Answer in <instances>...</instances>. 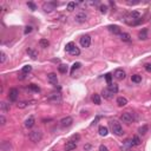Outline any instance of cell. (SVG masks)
<instances>
[{
  "mask_svg": "<svg viewBox=\"0 0 151 151\" xmlns=\"http://www.w3.org/2000/svg\"><path fill=\"white\" fill-rule=\"evenodd\" d=\"M110 126H111V130H112L113 135H116V136H123L124 134V130L120 123H118L117 120H111L110 122Z\"/></svg>",
  "mask_w": 151,
  "mask_h": 151,
  "instance_id": "cell-1",
  "label": "cell"
},
{
  "mask_svg": "<svg viewBox=\"0 0 151 151\" xmlns=\"http://www.w3.org/2000/svg\"><path fill=\"white\" fill-rule=\"evenodd\" d=\"M28 138H30V141L33 142V143H38V142L41 141V138H43V134H41L40 130H33V131L30 132Z\"/></svg>",
  "mask_w": 151,
  "mask_h": 151,
  "instance_id": "cell-2",
  "label": "cell"
},
{
  "mask_svg": "<svg viewBox=\"0 0 151 151\" xmlns=\"http://www.w3.org/2000/svg\"><path fill=\"white\" fill-rule=\"evenodd\" d=\"M58 6V3L57 1H47V3L43 4V10L46 12V13H50L52 11H54Z\"/></svg>",
  "mask_w": 151,
  "mask_h": 151,
  "instance_id": "cell-3",
  "label": "cell"
},
{
  "mask_svg": "<svg viewBox=\"0 0 151 151\" xmlns=\"http://www.w3.org/2000/svg\"><path fill=\"white\" fill-rule=\"evenodd\" d=\"M135 119H136V117L134 116V113H131V112H124L120 116V120L125 124H131Z\"/></svg>",
  "mask_w": 151,
  "mask_h": 151,
  "instance_id": "cell-4",
  "label": "cell"
},
{
  "mask_svg": "<svg viewBox=\"0 0 151 151\" xmlns=\"http://www.w3.org/2000/svg\"><path fill=\"white\" fill-rule=\"evenodd\" d=\"M79 43H80V46L82 47H89L90 45H91V37L87 34L83 35V37H80V40H79Z\"/></svg>",
  "mask_w": 151,
  "mask_h": 151,
  "instance_id": "cell-5",
  "label": "cell"
},
{
  "mask_svg": "<svg viewBox=\"0 0 151 151\" xmlns=\"http://www.w3.org/2000/svg\"><path fill=\"white\" fill-rule=\"evenodd\" d=\"M86 19H87V14H86L85 12H79V13L76 14V17H74L76 23H78V24H83V23H85Z\"/></svg>",
  "mask_w": 151,
  "mask_h": 151,
  "instance_id": "cell-6",
  "label": "cell"
},
{
  "mask_svg": "<svg viewBox=\"0 0 151 151\" xmlns=\"http://www.w3.org/2000/svg\"><path fill=\"white\" fill-rule=\"evenodd\" d=\"M60 126L62 127H69V126H71L72 125V123H73V118L72 117H70V116H67V117H64L60 122Z\"/></svg>",
  "mask_w": 151,
  "mask_h": 151,
  "instance_id": "cell-7",
  "label": "cell"
},
{
  "mask_svg": "<svg viewBox=\"0 0 151 151\" xmlns=\"http://www.w3.org/2000/svg\"><path fill=\"white\" fill-rule=\"evenodd\" d=\"M47 82L50 83L51 85L55 86L57 84H58V77H57V74H55V73H53V72L48 73V74H47Z\"/></svg>",
  "mask_w": 151,
  "mask_h": 151,
  "instance_id": "cell-8",
  "label": "cell"
},
{
  "mask_svg": "<svg viewBox=\"0 0 151 151\" xmlns=\"http://www.w3.org/2000/svg\"><path fill=\"white\" fill-rule=\"evenodd\" d=\"M113 77L116 79H118V80H123V79H125V71H124L123 69H117L116 71H115V73H113Z\"/></svg>",
  "mask_w": 151,
  "mask_h": 151,
  "instance_id": "cell-9",
  "label": "cell"
},
{
  "mask_svg": "<svg viewBox=\"0 0 151 151\" xmlns=\"http://www.w3.org/2000/svg\"><path fill=\"white\" fill-rule=\"evenodd\" d=\"M48 100L53 103H60L62 102V95L60 93H51L48 96Z\"/></svg>",
  "mask_w": 151,
  "mask_h": 151,
  "instance_id": "cell-10",
  "label": "cell"
},
{
  "mask_svg": "<svg viewBox=\"0 0 151 151\" xmlns=\"http://www.w3.org/2000/svg\"><path fill=\"white\" fill-rule=\"evenodd\" d=\"M18 90L17 89H11L10 91H8V99L11 100V102H15L17 100V98H18Z\"/></svg>",
  "mask_w": 151,
  "mask_h": 151,
  "instance_id": "cell-11",
  "label": "cell"
},
{
  "mask_svg": "<svg viewBox=\"0 0 151 151\" xmlns=\"http://www.w3.org/2000/svg\"><path fill=\"white\" fill-rule=\"evenodd\" d=\"M102 97H103L104 99H111V98H113V93L109 90V87H105L102 91Z\"/></svg>",
  "mask_w": 151,
  "mask_h": 151,
  "instance_id": "cell-12",
  "label": "cell"
},
{
  "mask_svg": "<svg viewBox=\"0 0 151 151\" xmlns=\"http://www.w3.org/2000/svg\"><path fill=\"white\" fill-rule=\"evenodd\" d=\"M107 28H109V31H110L111 33H113V34H119V35L122 34L120 27H119V26H117V25H109Z\"/></svg>",
  "mask_w": 151,
  "mask_h": 151,
  "instance_id": "cell-13",
  "label": "cell"
},
{
  "mask_svg": "<svg viewBox=\"0 0 151 151\" xmlns=\"http://www.w3.org/2000/svg\"><path fill=\"white\" fill-rule=\"evenodd\" d=\"M34 124H35V119H34V117H33V116H30L27 119L25 120V126L27 127V129L33 127V126H34Z\"/></svg>",
  "mask_w": 151,
  "mask_h": 151,
  "instance_id": "cell-14",
  "label": "cell"
},
{
  "mask_svg": "<svg viewBox=\"0 0 151 151\" xmlns=\"http://www.w3.org/2000/svg\"><path fill=\"white\" fill-rule=\"evenodd\" d=\"M76 148H77V143L73 142V141H71V139H70L65 145V150L66 151H72V150H74Z\"/></svg>",
  "mask_w": 151,
  "mask_h": 151,
  "instance_id": "cell-15",
  "label": "cell"
},
{
  "mask_svg": "<svg viewBox=\"0 0 151 151\" xmlns=\"http://www.w3.org/2000/svg\"><path fill=\"white\" fill-rule=\"evenodd\" d=\"M138 38H139L141 40H146V39H148V30H146V28H143V30L138 33Z\"/></svg>",
  "mask_w": 151,
  "mask_h": 151,
  "instance_id": "cell-16",
  "label": "cell"
},
{
  "mask_svg": "<svg viewBox=\"0 0 151 151\" xmlns=\"http://www.w3.org/2000/svg\"><path fill=\"white\" fill-rule=\"evenodd\" d=\"M0 148H1V150L3 151H10L11 150V143L7 141H4L3 143H1V145H0Z\"/></svg>",
  "mask_w": 151,
  "mask_h": 151,
  "instance_id": "cell-17",
  "label": "cell"
},
{
  "mask_svg": "<svg viewBox=\"0 0 151 151\" xmlns=\"http://www.w3.org/2000/svg\"><path fill=\"white\" fill-rule=\"evenodd\" d=\"M0 109H1V111H3L4 113H6L10 111V104H7L6 102H1V104H0Z\"/></svg>",
  "mask_w": 151,
  "mask_h": 151,
  "instance_id": "cell-18",
  "label": "cell"
},
{
  "mask_svg": "<svg viewBox=\"0 0 151 151\" xmlns=\"http://www.w3.org/2000/svg\"><path fill=\"white\" fill-rule=\"evenodd\" d=\"M117 104H118V106H125L127 104V99L124 98V97H118L117 98Z\"/></svg>",
  "mask_w": 151,
  "mask_h": 151,
  "instance_id": "cell-19",
  "label": "cell"
},
{
  "mask_svg": "<svg viewBox=\"0 0 151 151\" xmlns=\"http://www.w3.org/2000/svg\"><path fill=\"white\" fill-rule=\"evenodd\" d=\"M98 131H99V135L100 136H103V137L107 136V134H109V129H107L106 126H99Z\"/></svg>",
  "mask_w": 151,
  "mask_h": 151,
  "instance_id": "cell-20",
  "label": "cell"
},
{
  "mask_svg": "<svg viewBox=\"0 0 151 151\" xmlns=\"http://www.w3.org/2000/svg\"><path fill=\"white\" fill-rule=\"evenodd\" d=\"M58 71L60 73H63V74H65V73H67V71H69V67H67V65H65V64H60V65L58 66Z\"/></svg>",
  "mask_w": 151,
  "mask_h": 151,
  "instance_id": "cell-21",
  "label": "cell"
},
{
  "mask_svg": "<svg viewBox=\"0 0 151 151\" xmlns=\"http://www.w3.org/2000/svg\"><path fill=\"white\" fill-rule=\"evenodd\" d=\"M27 53L32 59H35L38 57V52L35 51L34 48H27Z\"/></svg>",
  "mask_w": 151,
  "mask_h": 151,
  "instance_id": "cell-22",
  "label": "cell"
},
{
  "mask_svg": "<svg viewBox=\"0 0 151 151\" xmlns=\"http://www.w3.org/2000/svg\"><path fill=\"white\" fill-rule=\"evenodd\" d=\"M39 45H40V47L46 48V47H48V45H50V41H48L47 39H40V40H39Z\"/></svg>",
  "mask_w": 151,
  "mask_h": 151,
  "instance_id": "cell-23",
  "label": "cell"
},
{
  "mask_svg": "<svg viewBox=\"0 0 151 151\" xmlns=\"http://www.w3.org/2000/svg\"><path fill=\"white\" fill-rule=\"evenodd\" d=\"M131 80H132V83H136V84H138V83L142 82V76H139V74L131 76Z\"/></svg>",
  "mask_w": 151,
  "mask_h": 151,
  "instance_id": "cell-24",
  "label": "cell"
},
{
  "mask_svg": "<svg viewBox=\"0 0 151 151\" xmlns=\"http://www.w3.org/2000/svg\"><path fill=\"white\" fill-rule=\"evenodd\" d=\"M120 39L123 41L129 43V41H131V35L129 34V33H122V34H120Z\"/></svg>",
  "mask_w": 151,
  "mask_h": 151,
  "instance_id": "cell-25",
  "label": "cell"
},
{
  "mask_svg": "<svg viewBox=\"0 0 151 151\" xmlns=\"http://www.w3.org/2000/svg\"><path fill=\"white\" fill-rule=\"evenodd\" d=\"M109 90H110L113 95H116V93L118 92V85H117V84H110V85H109Z\"/></svg>",
  "mask_w": 151,
  "mask_h": 151,
  "instance_id": "cell-26",
  "label": "cell"
},
{
  "mask_svg": "<svg viewBox=\"0 0 151 151\" xmlns=\"http://www.w3.org/2000/svg\"><path fill=\"white\" fill-rule=\"evenodd\" d=\"M92 102L96 104V105H100V96L99 95L95 93V95L92 96Z\"/></svg>",
  "mask_w": 151,
  "mask_h": 151,
  "instance_id": "cell-27",
  "label": "cell"
},
{
  "mask_svg": "<svg viewBox=\"0 0 151 151\" xmlns=\"http://www.w3.org/2000/svg\"><path fill=\"white\" fill-rule=\"evenodd\" d=\"M148 130H149L148 125H143V126H141L139 129H138V132H139L141 135H145L146 132H148Z\"/></svg>",
  "mask_w": 151,
  "mask_h": 151,
  "instance_id": "cell-28",
  "label": "cell"
},
{
  "mask_svg": "<svg viewBox=\"0 0 151 151\" xmlns=\"http://www.w3.org/2000/svg\"><path fill=\"white\" fill-rule=\"evenodd\" d=\"M124 146L127 149H131L132 146H134V142H132V139H125V142H124Z\"/></svg>",
  "mask_w": 151,
  "mask_h": 151,
  "instance_id": "cell-29",
  "label": "cell"
},
{
  "mask_svg": "<svg viewBox=\"0 0 151 151\" xmlns=\"http://www.w3.org/2000/svg\"><path fill=\"white\" fill-rule=\"evenodd\" d=\"M32 71V66L31 65H25L23 69H21V72L24 73V74H26V73H30Z\"/></svg>",
  "mask_w": 151,
  "mask_h": 151,
  "instance_id": "cell-30",
  "label": "cell"
},
{
  "mask_svg": "<svg viewBox=\"0 0 151 151\" xmlns=\"http://www.w3.org/2000/svg\"><path fill=\"white\" fill-rule=\"evenodd\" d=\"M74 46H76L74 43H72V41H71V43H69V44H66L65 51H66V52H71V51H72V48L74 47Z\"/></svg>",
  "mask_w": 151,
  "mask_h": 151,
  "instance_id": "cell-31",
  "label": "cell"
},
{
  "mask_svg": "<svg viewBox=\"0 0 151 151\" xmlns=\"http://www.w3.org/2000/svg\"><path fill=\"white\" fill-rule=\"evenodd\" d=\"M132 142H134V145H141L142 144L141 138L138 137V136H134V137H132Z\"/></svg>",
  "mask_w": 151,
  "mask_h": 151,
  "instance_id": "cell-32",
  "label": "cell"
},
{
  "mask_svg": "<svg viewBox=\"0 0 151 151\" xmlns=\"http://www.w3.org/2000/svg\"><path fill=\"white\" fill-rule=\"evenodd\" d=\"M80 66H82L80 63H74V64L72 65V67H71V74H73V72H74L76 70H78Z\"/></svg>",
  "mask_w": 151,
  "mask_h": 151,
  "instance_id": "cell-33",
  "label": "cell"
},
{
  "mask_svg": "<svg viewBox=\"0 0 151 151\" xmlns=\"http://www.w3.org/2000/svg\"><path fill=\"white\" fill-rule=\"evenodd\" d=\"M70 53H71L72 55H79V54H80V50H79L77 46H74V47L72 48V51L70 52Z\"/></svg>",
  "mask_w": 151,
  "mask_h": 151,
  "instance_id": "cell-34",
  "label": "cell"
},
{
  "mask_svg": "<svg viewBox=\"0 0 151 151\" xmlns=\"http://www.w3.org/2000/svg\"><path fill=\"white\" fill-rule=\"evenodd\" d=\"M74 8H76V3H73V1L69 3V5H67V11H69V12H72Z\"/></svg>",
  "mask_w": 151,
  "mask_h": 151,
  "instance_id": "cell-35",
  "label": "cell"
},
{
  "mask_svg": "<svg viewBox=\"0 0 151 151\" xmlns=\"http://www.w3.org/2000/svg\"><path fill=\"white\" fill-rule=\"evenodd\" d=\"M30 89H31L32 91H34V92H40V87L34 85V84H31V85H30Z\"/></svg>",
  "mask_w": 151,
  "mask_h": 151,
  "instance_id": "cell-36",
  "label": "cell"
},
{
  "mask_svg": "<svg viewBox=\"0 0 151 151\" xmlns=\"http://www.w3.org/2000/svg\"><path fill=\"white\" fill-rule=\"evenodd\" d=\"M111 79H112V74L111 73H107V74H105V80H106V83L110 85V84H112L111 83Z\"/></svg>",
  "mask_w": 151,
  "mask_h": 151,
  "instance_id": "cell-37",
  "label": "cell"
},
{
  "mask_svg": "<svg viewBox=\"0 0 151 151\" xmlns=\"http://www.w3.org/2000/svg\"><path fill=\"white\" fill-rule=\"evenodd\" d=\"M27 6L30 7L32 11H35V10H37V5H35L34 3H32V1H28V3H27Z\"/></svg>",
  "mask_w": 151,
  "mask_h": 151,
  "instance_id": "cell-38",
  "label": "cell"
},
{
  "mask_svg": "<svg viewBox=\"0 0 151 151\" xmlns=\"http://www.w3.org/2000/svg\"><path fill=\"white\" fill-rule=\"evenodd\" d=\"M79 139H80V135H78V134H77V135H73L72 137H71V141L76 142V143H77Z\"/></svg>",
  "mask_w": 151,
  "mask_h": 151,
  "instance_id": "cell-39",
  "label": "cell"
},
{
  "mask_svg": "<svg viewBox=\"0 0 151 151\" xmlns=\"http://www.w3.org/2000/svg\"><path fill=\"white\" fill-rule=\"evenodd\" d=\"M99 10H100V12H102L103 14H105L107 12V6H106V5H102V6L99 7Z\"/></svg>",
  "mask_w": 151,
  "mask_h": 151,
  "instance_id": "cell-40",
  "label": "cell"
},
{
  "mask_svg": "<svg viewBox=\"0 0 151 151\" xmlns=\"http://www.w3.org/2000/svg\"><path fill=\"white\" fill-rule=\"evenodd\" d=\"M0 55H1V58H0V63L3 64V63H5V60H6V54H5V52H0Z\"/></svg>",
  "mask_w": 151,
  "mask_h": 151,
  "instance_id": "cell-41",
  "label": "cell"
},
{
  "mask_svg": "<svg viewBox=\"0 0 151 151\" xmlns=\"http://www.w3.org/2000/svg\"><path fill=\"white\" fill-rule=\"evenodd\" d=\"M32 30H33L32 26H26V27H25L24 33H25V34H28V33H31V32H32Z\"/></svg>",
  "mask_w": 151,
  "mask_h": 151,
  "instance_id": "cell-42",
  "label": "cell"
},
{
  "mask_svg": "<svg viewBox=\"0 0 151 151\" xmlns=\"http://www.w3.org/2000/svg\"><path fill=\"white\" fill-rule=\"evenodd\" d=\"M17 106H18V107H20V109H24V107L27 106V103H26V102H20V103H18V104H17Z\"/></svg>",
  "mask_w": 151,
  "mask_h": 151,
  "instance_id": "cell-43",
  "label": "cell"
},
{
  "mask_svg": "<svg viewBox=\"0 0 151 151\" xmlns=\"http://www.w3.org/2000/svg\"><path fill=\"white\" fill-rule=\"evenodd\" d=\"M0 124H1V125H5V124H6V119H5L4 116H0Z\"/></svg>",
  "mask_w": 151,
  "mask_h": 151,
  "instance_id": "cell-44",
  "label": "cell"
},
{
  "mask_svg": "<svg viewBox=\"0 0 151 151\" xmlns=\"http://www.w3.org/2000/svg\"><path fill=\"white\" fill-rule=\"evenodd\" d=\"M144 67H145V70H146L148 72H151V64H145Z\"/></svg>",
  "mask_w": 151,
  "mask_h": 151,
  "instance_id": "cell-45",
  "label": "cell"
},
{
  "mask_svg": "<svg viewBox=\"0 0 151 151\" xmlns=\"http://www.w3.org/2000/svg\"><path fill=\"white\" fill-rule=\"evenodd\" d=\"M99 151H109V150H107V148L105 146V145H100V146H99Z\"/></svg>",
  "mask_w": 151,
  "mask_h": 151,
  "instance_id": "cell-46",
  "label": "cell"
},
{
  "mask_svg": "<svg viewBox=\"0 0 151 151\" xmlns=\"http://www.w3.org/2000/svg\"><path fill=\"white\" fill-rule=\"evenodd\" d=\"M90 149H91V145L90 144H86L85 146H84V150H90Z\"/></svg>",
  "mask_w": 151,
  "mask_h": 151,
  "instance_id": "cell-47",
  "label": "cell"
},
{
  "mask_svg": "<svg viewBox=\"0 0 151 151\" xmlns=\"http://www.w3.org/2000/svg\"><path fill=\"white\" fill-rule=\"evenodd\" d=\"M135 4H138V1H127V5H135Z\"/></svg>",
  "mask_w": 151,
  "mask_h": 151,
  "instance_id": "cell-48",
  "label": "cell"
}]
</instances>
